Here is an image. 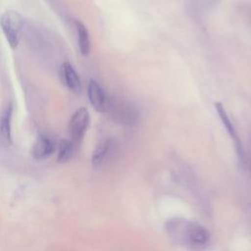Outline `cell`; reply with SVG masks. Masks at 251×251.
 I'll return each mask as SVG.
<instances>
[{"label": "cell", "instance_id": "obj_6", "mask_svg": "<svg viewBox=\"0 0 251 251\" xmlns=\"http://www.w3.org/2000/svg\"><path fill=\"white\" fill-rule=\"evenodd\" d=\"M215 109L218 113V116L222 122V124L224 125V126L226 127L228 135L230 136V138L233 140L234 142V145H235V148H236V152L238 154V157L240 159H242L243 157V149H242V144H241V141H240V138L237 134V131L234 127V125L232 124V122L230 121L224 105L221 103V102H216L215 103Z\"/></svg>", "mask_w": 251, "mask_h": 251}, {"label": "cell", "instance_id": "obj_5", "mask_svg": "<svg viewBox=\"0 0 251 251\" xmlns=\"http://www.w3.org/2000/svg\"><path fill=\"white\" fill-rule=\"evenodd\" d=\"M87 95L92 107L100 113L107 111L109 99L101 87V85L94 79H90L87 87Z\"/></svg>", "mask_w": 251, "mask_h": 251}, {"label": "cell", "instance_id": "obj_11", "mask_svg": "<svg viewBox=\"0 0 251 251\" xmlns=\"http://www.w3.org/2000/svg\"><path fill=\"white\" fill-rule=\"evenodd\" d=\"M112 145V141L109 139L103 140L101 141L95 148V150L93 151L92 154V164L94 166H99L106 158V156L108 155L110 148Z\"/></svg>", "mask_w": 251, "mask_h": 251}, {"label": "cell", "instance_id": "obj_12", "mask_svg": "<svg viewBox=\"0 0 251 251\" xmlns=\"http://www.w3.org/2000/svg\"><path fill=\"white\" fill-rule=\"evenodd\" d=\"M74 153V142L71 140H61L58 147V157L57 160L59 163L68 162Z\"/></svg>", "mask_w": 251, "mask_h": 251}, {"label": "cell", "instance_id": "obj_2", "mask_svg": "<svg viewBox=\"0 0 251 251\" xmlns=\"http://www.w3.org/2000/svg\"><path fill=\"white\" fill-rule=\"evenodd\" d=\"M23 24L22 16L16 11H7L0 18V26L9 45L13 49L17 48L20 42Z\"/></svg>", "mask_w": 251, "mask_h": 251}, {"label": "cell", "instance_id": "obj_7", "mask_svg": "<svg viewBox=\"0 0 251 251\" xmlns=\"http://www.w3.org/2000/svg\"><path fill=\"white\" fill-rule=\"evenodd\" d=\"M61 75L64 80V83L67 85V87L75 92L79 93L81 90V81L80 78L75 72V70L73 68V66L66 62L61 66Z\"/></svg>", "mask_w": 251, "mask_h": 251}, {"label": "cell", "instance_id": "obj_3", "mask_svg": "<svg viewBox=\"0 0 251 251\" xmlns=\"http://www.w3.org/2000/svg\"><path fill=\"white\" fill-rule=\"evenodd\" d=\"M107 110H111L115 120L126 126H133L139 122L140 114L138 109L127 101H110Z\"/></svg>", "mask_w": 251, "mask_h": 251}, {"label": "cell", "instance_id": "obj_8", "mask_svg": "<svg viewBox=\"0 0 251 251\" xmlns=\"http://www.w3.org/2000/svg\"><path fill=\"white\" fill-rule=\"evenodd\" d=\"M54 152L53 142L45 135H39L33 146H32V156L36 160H43L48 158Z\"/></svg>", "mask_w": 251, "mask_h": 251}, {"label": "cell", "instance_id": "obj_9", "mask_svg": "<svg viewBox=\"0 0 251 251\" xmlns=\"http://www.w3.org/2000/svg\"><path fill=\"white\" fill-rule=\"evenodd\" d=\"M12 113H13V107L11 104H9L0 118V134L2 138L8 143H11L12 141V130H11Z\"/></svg>", "mask_w": 251, "mask_h": 251}, {"label": "cell", "instance_id": "obj_1", "mask_svg": "<svg viewBox=\"0 0 251 251\" xmlns=\"http://www.w3.org/2000/svg\"><path fill=\"white\" fill-rule=\"evenodd\" d=\"M166 228L174 241L190 250H203L209 243V232L204 226L195 222L175 219L168 222Z\"/></svg>", "mask_w": 251, "mask_h": 251}, {"label": "cell", "instance_id": "obj_4", "mask_svg": "<svg viewBox=\"0 0 251 251\" xmlns=\"http://www.w3.org/2000/svg\"><path fill=\"white\" fill-rule=\"evenodd\" d=\"M89 113L86 108L81 107L75 112L69 125V130L73 142L77 143L82 139L89 125Z\"/></svg>", "mask_w": 251, "mask_h": 251}, {"label": "cell", "instance_id": "obj_10", "mask_svg": "<svg viewBox=\"0 0 251 251\" xmlns=\"http://www.w3.org/2000/svg\"><path fill=\"white\" fill-rule=\"evenodd\" d=\"M76 31H77V41H78V48L82 55L86 56L90 52V39L88 30L85 25L80 22H75Z\"/></svg>", "mask_w": 251, "mask_h": 251}]
</instances>
